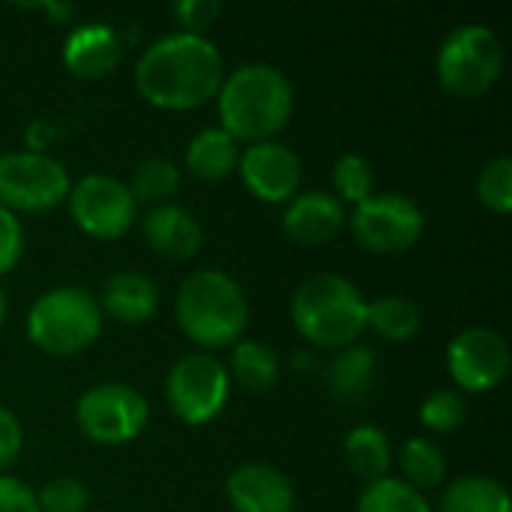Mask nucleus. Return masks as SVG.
<instances>
[{"label":"nucleus","instance_id":"30","mask_svg":"<svg viewBox=\"0 0 512 512\" xmlns=\"http://www.w3.org/2000/svg\"><path fill=\"white\" fill-rule=\"evenodd\" d=\"M465 420H468V405L459 390H435L420 405V423L429 432L450 435V432L462 429Z\"/></svg>","mask_w":512,"mask_h":512},{"label":"nucleus","instance_id":"34","mask_svg":"<svg viewBox=\"0 0 512 512\" xmlns=\"http://www.w3.org/2000/svg\"><path fill=\"white\" fill-rule=\"evenodd\" d=\"M0 512H39L36 492L9 474H0Z\"/></svg>","mask_w":512,"mask_h":512},{"label":"nucleus","instance_id":"17","mask_svg":"<svg viewBox=\"0 0 512 512\" xmlns=\"http://www.w3.org/2000/svg\"><path fill=\"white\" fill-rule=\"evenodd\" d=\"M141 231H144L147 246L168 261H189L204 246L201 222L195 219L192 210H186L180 204L150 207L141 222Z\"/></svg>","mask_w":512,"mask_h":512},{"label":"nucleus","instance_id":"35","mask_svg":"<svg viewBox=\"0 0 512 512\" xmlns=\"http://www.w3.org/2000/svg\"><path fill=\"white\" fill-rule=\"evenodd\" d=\"M24 447V432L18 417L9 408H0V474L21 456Z\"/></svg>","mask_w":512,"mask_h":512},{"label":"nucleus","instance_id":"15","mask_svg":"<svg viewBox=\"0 0 512 512\" xmlns=\"http://www.w3.org/2000/svg\"><path fill=\"white\" fill-rule=\"evenodd\" d=\"M348 222L345 204L333 192H300L282 213V231L300 246H324L342 234Z\"/></svg>","mask_w":512,"mask_h":512},{"label":"nucleus","instance_id":"12","mask_svg":"<svg viewBox=\"0 0 512 512\" xmlns=\"http://www.w3.org/2000/svg\"><path fill=\"white\" fill-rule=\"evenodd\" d=\"M510 342L495 327H465L447 345V372L459 393H492L510 375Z\"/></svg>","mask_w":512,"mask_h":512},{"label":"nucleus","instance_id":"37","mask_svg":"<svg viewBox=\"0 0 512 512\" xmlns=\"http://www.w3.org/2000/svg\"><path fill=\"white\" fill-rule=\"evenodd\" d=\"M6 309H9V300H6V291L0 288V327H3V321H6Z\"/></svg>","mask_w":512,"mask_h":512},{"label":"nucleus","instance_id":"28","mask_svg":"<svg viewBox=\"0 0 512 512\" xmlns=\"http://www.w3.org/2000/svg\"><path fill=\"white\" fill-rule=\"evenodd\" d=\"M333 195L342 201V204H363L369 195H375V171H372V162L360 153H342L336 162H333Z\"/></svg>","mask_w":512,"mask_h":512},{"label":"nucleus","instance_id":"21","mask_svg":"<svg viewBox=\"0 0 512 512\" xmlns=\"http://www.w3.org/2000/svg\"><path fill=\"white\" fill-rule=\"evenodd\" d=\"M375 351L369 345H348L336 351L327 366V387L339 402H360L375 387Z\"/></svg>","mask_w":512,"mask_h":512},{"label":"nucleus","instance_id":"18","mask_svg":"<svg viewBox=\"0 0 512 512\" xmlns=\"http://www.w3.org/2000/svg\"><path fill=\"white\" fill-rule=\"evenodd\" d=\"M99 309H102V315H108L120 324H129V327L144 324L159 309V288L150 276H144L138 270H120L105 279Z\"/></svg>","mask_w":512,"mask_h":512},{"label":"nucleus","instance_id":"5","mask_svg":"<svg viewBox=\"0 0 512 512\" xmlns=\"http://www.w3.org/2000/svg\"><path fill=\"white\" fill-rule=\"evenodd\" d=\"M102 321L105 315L90 291L78 285H60L33 300L24 330L30 345L42 354L75 357L99 339Z\"/></svg>","mask_w":512,"mask_h":512},{"label":"nucleus","instance_id":"1","mask_svg":"<svg viewBox=\"0 0 512 512\" xmlns=\"http://www.w3.org/2000/svg\"><path fill=\"white\" fill-rule=\"evenodd\" d=\"M225 81L219 48L198 33H168L135 63V87L153 108L192 111L216 99Z\"/></svg>","mask_w":512,"mask_h":512},{"label":"nucleus","instance_id":"8","mask_svg":"<svg viewBox=\"0 0 512 512\" xmlns=\"http://www.w3.org/2000/svg\"><path fill=\"white\" fill-rule=\"evenodd\" d=\"M75 423L87 441L102 444V447H123L141 438V432L147 429L150 405L135 387L108 381L78 396Z\"/></svg>","mask_w":512,"mask_h":512},{"label":"nucleus","instance_id":"2","mask_svg":"<svg viewBox=\"0 0 512 512\" xmlns=\"http://www.w3.org/2000/svg\"><path fill=\"white\" fill-rule=\"evenodd\" d=\"M219 120L237 144L276 141L294 117V84L270 63H246L225 75L219 93Z\"/></svg>","mask_w":512,"mask_h":512},{"label":"nucleus","instance_id":"3","mask_svg":"<svg viewBox=\"0 0 512 512\" xmlns=\"http://www.w3.org/2000/svg\"><path fill=\"white\" fill-rule=\"evenodd\" d=\"M177 327L198 348H234L249 330V300L240 282L222 270H195L183 279L174 303Z\"/></svg>","mask_w":512,"mask_h":512},{"label":"nucleus","instance_id":"4","mask_svg":"<svg viewBox=\"0 0 512 512\" xmlns=\"http://www.w3.org/2000/svg\"><path fill=\"white\" fill-rule=\"evenodd\" d=\"M366 306L369 300L351 279L339 273H318L291 297V324L309 345L342 351L357 345L366 333Z\"/></svg>","mask_w":512,"mask_h":512},{"label":"nucleus","instance_id":"27","mask_svg":"<svg viewBox=\"0 0 512 512\" xmlns=\"http://www.w3.org/2000/svg\"><path fill=\"white\" fill-rule=\"evenodd\" d=\"M357 512H432V504L426 501L423 492H417L405 480L384 477L360 492Z\"/></svg>","mask_w":512,"mask_h":512},{"label":"nucleus","instance_id":"32","mask_svg":"<svg viewBox=\"0 0 512 512\" xmlns=\"http://www.w3.org/2000/svg\"><path fill=\"white\" fill-rule=\"evenodd\" d=\"M24 246H27V240H24L21 219L12 210L0 207V276L12 273L18 267V261L24 258Z\"/></svg>","mask_w":512,"mask_h":512},{"label":"nucleus","instance_id":"36","mask_svg":"<svg viewBox=\"0 0 512 512\" xmlns=\"http://www.w3.org/2000/svg\"><path fill=\"white\" fill-rule=\"evenodd\" d=\"M36 9H42L54 24H66V21H72V15H75V6H72V3H39Z\"/></svg>","mask_w":512,"mask_h":512},{"label":"nucleus","instance_id":"23","mask_svg":"<svg viewBox=\"0 0 512 512\" xmlns=\"http://www.w3.org/2000/svg\"><path fill=\"white\" fill-rule=\"evenodd\" d=\"M441 512H512V498L504 483L468 474L444 486Z\"/></svg>","mask_w":512,"mask_h":512},{"label":"nucleus","instance_id":"29","mask_svg":"<svg viewBox=\"0 0 512 512\" xmlns=\"http://www.w3.org/2000/svg\"><path fill=\"white\" fill-rule=\"evenodd\" d=\"M477 198L480 204L495 213L507 216L512 210V159L510 156H495L489 159L480 174H477Z\"/></svg>","mask_w":512,"mask_h":512},{"label":"nucleus","instance_id":"7","mask_svg":"<svg viewBox=\"0 0 512 512\" xmlns=\"http://www.w3.org/2000/svg\"><path fill=\"white\" fill-rule=\"evenodd\" d=\"M231 399V378L222 360L207 351L186 354L168 369L165 402L186 426L213 423Z\"/></svg>","mask_w":512,"mask_h":512},{"label":"nucleus","instance_id":"33","mask_svg":"<svg viewBox=\"0 0 512 512\" xmlns=\"http://www.w3.org/2000/svg\"><path fill=\"white\" fill-rule=\"evenodd\" d=\"M222 3L219 0H180V3H174V18L180 21V27H183V33H198V36H204L213 24H216V18L222 15Z\"/></svg>","mask_w":512,"mask_h":512},{"label":"nucleus","instance_id":"11","mask_svg":"<svg viewBox=\"0 0 512 512\" xmlns=\"http://www.w3.org/2000/svg\"><path fill=\"white\" fill-rule=\"evenodd\" d=\"M69 216L75 228L93 240H120L129 234L138 204L129 186L111 174H87L69 189Z\"/></svg>","mask_w":512,"mask_h":512},{"label":"nucleus","instance_id":"13","mask_svg":"<svg viewBox=\"0 0 512 512\" xmlns=\"http://www.w3.org/2000/svg\"><path fill=\"white\" fill-rule=\"evenodd\" d=\"M237 174L243 186L264 204H288L303 180L300 156L279 141H261L240 150Z\"/></svg>","mask_w":512,"mask_h":512},{"label":"nucleus","instance_id":"10","mask_svg":"<svg viewBox=\"0 0 512 512\" xmlns=\"http://www.w3.org/2000/svg\"><path fill=\"white\" fill-rule=\"evenodd\" d=\"M354 240L375 255H399L420 243L426 216L417 201L402 192H375L348 213Z\"/></svg>","mask_w":512,"mask_h":512},{"label":"nucleus","instance_id":"25","mask_svg":"<svg viewBox=\"0 0 512 512\" xmlns=\"http://www.w3.org/2000/svg\"><path fill=\"white\" fill-rule=\"evenodd\" d=\"M399 471H402V480L414 486L417 492L438 489L447 477L444 450L432 438H411L399 450Z\"/></svg>","mask_w":512,"mask_h":512},{"label":"nucleus","instance_id":"14","mask_svg":"<svg viewBox=\"0 0 512 512\" xmlns=\"http://www.w3.org/2000/svg\"><path fill=\"white\" fill-rule=\"evenodd\" d=\"M225 498L234 512H294V483L267 462H246L225 480Z\"/></svg>","mask_w":512,"mask_h":512},{"label":"nucleus","instance_id":"22","mask_svg":"<svg viewBox=\"0 0 512 512\" xmlns=\"http://www.w3.org/2000/svg\"><path fill=\"white\" fill-rule=\"evenodd\" d=\"M228 378L231 384H240L249 393H267L279 384V357L270 345L255 339H240L231 348L228 360Z\"/></svg>","mask_w":512,"mask_h":512},{"label":"nucleus","instance_id":"24","mask_svg":"<svg viewBox=\"0 0 512 512\" xmlns=\"http://www.w3.org/2000/svg\"><path fill=\"white\" fill-rule=\"evenodd\" d=\"M366 327L387 342H411L423 327V312L408 297H378L366 306Z\"/></svg>","mask_w":512,"mask_h":512},{"label":"nucleus","instance_id":"20","mask_svg":"<svg viewBox=\"0 0 512 512\" xmlns=\"http://www.w3.org/2000/svg\"><path fill=\"white\" fill-rule=\"evenodd\" d=\"M240 144L219 126L201 129L186 147V168L204 183H219L237 171Z\"/></svg>","mask_w":512,"mask_h":512},{"label":"nucleus","instance_id":"16","mask_svg":"<svg viewBox=\"0 0 512 512\" xmlns=\"http://www.w3.org/2000/svg\"><path fill=\"white\" fill-rule=\"evenodd\" d=\"M123 60V39L105 21H87L75 27L63 42V66L81 81H99L111 75Z\"/></svg>","mask_w":512,"mask_h":512},{"label":"nucleus","instance_id":"31","mask_svg":"<svg viewBox=\"0 0 512 512\" xmlns=\"http://www.w3.org/2000/svg\"><path fill=\"white\" fill-rule=\"evenodd\" d=\"M36 501H39V512H87L90 492L78 477L60 474L36 492Z\"/></svg>","mask_w":512,"mask_h":512},{"label":"nucleus","instance_id":"6","mask_svg":"<svg viewBox=\"0 0 512 512\" xmlns=\"http://www.w3.org/2000/svg\"><path fill=\"white\" fill-rule=\"evenodd\" d=\"M438 81L459 99H477L489 93L504 72L501 36L486 24H462L438 48Z\"/></svg>","mask_w":512,"mask_h":512},{"label":"nucleus","instance_id":"9","mask_svg":"<svg viewBox=\"0 0 512 512\" xmlns=\"http://www.w3.org/2000/svg\"><path fill=\"white\" fill-rule=\"evenodd\" d=\"M72 180L63 162L39 150L0 156V207L18 213H48L69 198Z\"/></svg>","mask_w":512,"mask_h":512},{"label":"nucleus","instance_id":"26","mask_svg":"<svg viewBox=\"0 0 512 512\" xmlns=\"http://www.w3.org/2000/svg\"><path fill=\"white\" fill-rule=\"evenodd\" d=\"M135 204H171V198L180 189V168L177 162L165 159V156H150L144 162H138V168L132 171V180L126 183Z\"/></svg>","mask_w":512,"mask_h":512},{"label":"nucleus","instance_id":"19","mask_svg":"<svg viewBox=\"0 0 512 512\" xmlns=\"http://www.w3.org/2000/svg\"><path fill=\"white\" fill-rule=\"evenodd\" d=\"M342 453H345L348 471L357 480H363L366 486L375 483V480L390 477V468H393V444H390V438H387V432L381 426H372V423L354 426L345 435Z\"/></svg>","mask_w":512,"mask_h":512}]
</instances>
